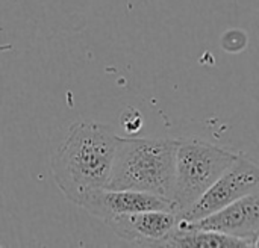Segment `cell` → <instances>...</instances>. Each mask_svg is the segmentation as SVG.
<instances>
[{
    "label": "cell",
    "instance_id": "5",
    "mask_svg": "<svg viewBox=\"0 0 259 248\" xmlns=\"http://www.w3.org/2000/svg\"><path fill=\"white\" fill-rule=\"evenodd\" d=\"M90 215L102 220L103 223L120 214H132L143 211H171L176 212V205L171 199L155 195L141 191L127 189H108L100 188L87 192L77 203Z\"/></svg>",
    "mask_w": 259,
    "mask_h": 248
},
{
    "label": "cell",
    "instance_id": "7",
    "mask_svg": "<svg viewBox=\"0 0 259 248\" xmlns=\"http://www.w3.org/2000/svg\"><path fill=\"white\" fill-rule=\"evenodd\" d=\"M179 217L171 211H143L114 215L105 224L121 239L140 247H156L176 229Z\"/></svg>",
    "mask_w": 259,
    "mask_h": 248
},
{
    "label": "cell",
    "instance_id": "6",
    "mask_svg": "<svg viewBox=\"0 0 259 248\" xmlns=\"http://www.w3.org/2000/svg\"><path fill=\"white\" fill-rule=\"evenodd\" d=\"M179 223L190 229L211 230L228 236L246 239L258 245L259 192L249 194L205 218L196 221L179 220Z\"/></svg>",
    "mask_w": 259,
    "mask_h": 248
},
{
    "label": "cell",
    "instance_id": "3",
    "mask_svg": "<svg viewBox=\"0 0 259 248\" xmlns=\"http://www.w3.org/2000/svg\"><path fill=\"white\" fill-rule=\"evenodd\" d=\"M238 153L199 138L179 139L175 156V186L171 200L178 217L188 211L209 186L232 165Z\"/></svg>",
    "mask_w": 259,
    "mask_h": 248
},
{
    "label": "cell",
    "instance_id": "2",
    "mask_svg": "<svg viewBox=\"0 0 259 248\" xmlns=\"http://www.w3.org/2000/svg\"><path fill=\"white\" fill-rule=\"evenodd\" d=\"M178 141L118 135L106 188L141 191L171 199Z\"/></svg>",
    "mask_w": 259,
    "mask_h": 248
},
{
    "label": "cell",
    "instance_id": "4",
    "mask_svg": "<svg viewBox=\"0 0 259 248\" xmlns=\"http://www.w3.org/2000/svg\"><path fill=\"white\" fill-rule=\"evenodd\" d=\"M253 192H259L258 165L246 155L238 153L232 165L188 211L179 215V220L196 221L205 218Z\"/></svg>",
    "mask_w": 259,
    "mask_h": 248
},
{
    "label": "cell",
    "instance_id": "1",
    "mask_svg": "<svg viewBox=\"0 0 259 248\" xmlns=\"http://www.w3.org/2000/svg\"><path fill=\"white\" fill-rule=\"evenodd\" d=\"M117 141L118 135L108 124H71L50 161L53 180L65 199L77 205L87 192L106 188Z\"/></svg>",
    "mask_w": 259,
    "mask_h": 248
},
{
    "label": "cell",
    "instance_id": "9",
    "mask_svg": "<svg viewBox=\"0 0 259 248\" xmlns=\"http://www.w3.org/2000/svg\"><path fill=\"white\" fill-rule=\"evenodd\" d=\"M120 123L127 135H135L141 130V127L144 124V118L138 109L129 106L123 111V114L120 117Z\"/></svg>",
    "mask_w": 259,
    "mask_h": 248
},
{
    "label": "cell",
    "instance_id": "8",
    "mask_svg": "<svg viewBox=\"0 0 259 248\" xmlns=\"http://www.w3.org/2000/svg\"><path fill=\"white\" fill-rule=\"evenodd\" d=\"M156 247H199V248H255L256 244L228 236L223 233L211 232V230H202V229H190L178 223L176 229L167 235Z\"/></svg>",
    "mask_w": 259,
    "mask_h": 248
}]
</instances>
